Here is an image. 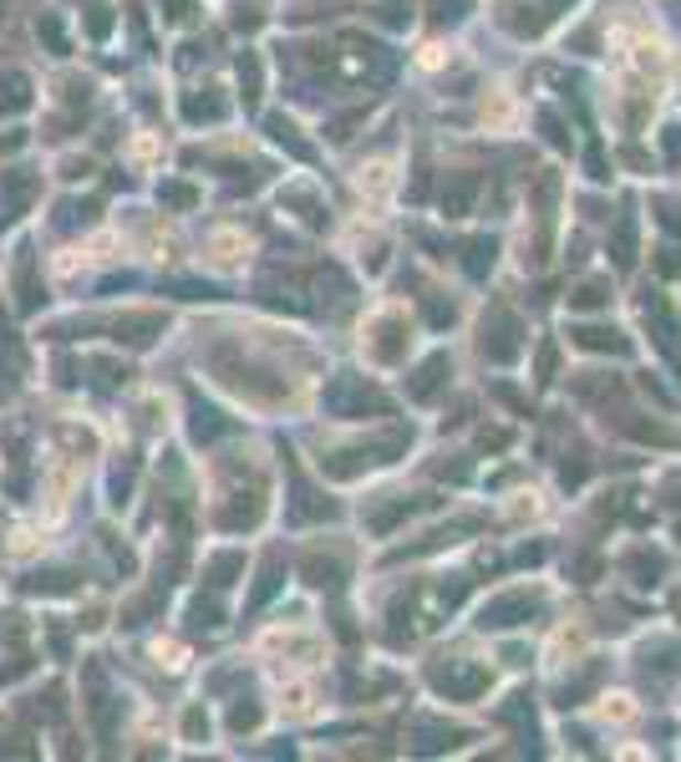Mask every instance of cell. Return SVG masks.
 <instances>
[{
	"label": "cell",
	"mask_w": 681,
	"mask_h": 762,
	"mask_svg": "<svg viewBox=\"0 0 681 762\" xmlns=\"http://www.w3.org/2000/svg\"><path fill=\"white\" fill-rule=\"evenodd\" d=\"M153 330H158V316H128V320H118V336H128L132 346H148V341H153Z\"/></svg>",
	"instance_id": "2"
},
{
	"label": "cell",
	"mask_w": 681,
	"mask_h": 762,
	"mask_svg": "<svg viewBox=\"0 0 681 762\" xmlns=\"http://www.w3.org/2000/svg\"><path fill=\"white\" fill-rule=\"evenodd\" d=\"M381 21H392V26H402L407 15H402V0H387V6H381Z\"/></svg>",
	"instance_id": "8"
},
{
	"label": "cell",
	"mask_w": 681,
	"mask_h": 762,
	"mask_svg": "<svg viewBox=\"0 0 681 762\" xmlns=\"http://www.w3.org/2000/svg\"><path fill=\"white\" fill-rule=\"evenodd\" d=\"M0 15H6V0H0Z\"/></svg>",
	"instance_id": "10"
},
{
	"label": "cell",
	"mask_w": 681,
	"mask_h": 762,
	"mask_svg": "<svg viewBox=\"0 0 681 762\" xmlns=\"http://www.w3.org/2000/svg\"><path fill=\"white\" fill-rule=\"evenodd\" d=\"M580 336V346H590V351H605V346H610V351H626V341H616V330H575Z\"/></svg>",
	"instance_id": "3"
},
{
	"label": "cell",
	"mask_w": 681,
	"mask_h": 762,
	"mask_svg": "<svg viewBox=\"0 0 681 762\" xmlns=\"http://www.w3.org/2000/svg\"><path fill=\"white\" fill-rule=\"evenodd\" d=\"M31 92H36V87H31L26 72L6 66V72H0V118H15V112H26V107H31Z\"/></svg>",
	"instance_id": "1"
},
{
	"label": "cell",
	"mask_w": 681,
	"mask_h": 762,
	"mask_svg": "<svg viewBox=\"0 0 681 762\" xmlns=\"http://www.w3.org/2000/svg\"><path fill=\"white\" fill-rule=\"evenodd\" d=\"M447 361L437 356V361H428V367L418 371V381H412V396H433V387H437V371H443Z\"/></svg>",
	"instance_id": "4"
},
{
	"label": "cell",
	"mask_w": 681,
	"mask_h": 762,
	"mask_svg": "<svg viewBox=\"0 0 681 762\" xmlns=\"http://www.w3.org/2000/svg\"><path fill=\"white\" fill-rule=\"evenodd\" d=\"M605 301V295H601V290H595V285H585V290H580V295H575V305H585V311H590V305H601Z\"/></svg>",
	"instance_id": "9"
},
{
	"label": "cell",
	"mask_w": 681,
	"mask_h": 762,
	"mask_svg": "<svg viewBox=\"0 0 681 762\" xmlns=\"http://www.w3.org/2000/svg\"><path fill=\"white\" fill-rule=\"evenodd\" d=\"M488 264H494V244H488V239H478V244H468V270H473V275H484Z\"/></svg>",
	"instance_id": "6"
},
{
	"label": "cell",
	"mask_w": 681,
	"mask_h": 762,
	"mask_svg": "<svg viewBox=\"0 0 681 762\" xmlns=\"http://www.w3.org/2000/svg\"><path fill=\"white\" fill-rule=\"evenodd\" d=\"M468 198H473V184H468V178H458V184L443 194V209L447 214H463V209H468Z\"/></svg>",
	"instance_id": "5"
},
{
	"label": "cell",
	"mask_w": 681,
	"mask_h": 762,
	"mask_svg": "<svg viewBox=\"0 0 681 762\" xmlns=\"http://www.w3.org/2000/svg\"><path fill=\"white\" fill-rule=\"evenodd\" d=\"M87 26H93V36H107V26H112V15H107V6H93V21H87Z\"/></svg>",
	"instance_id": "7"
}]
</instances>
